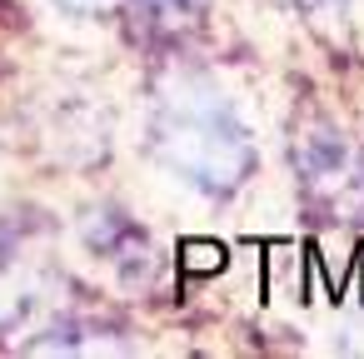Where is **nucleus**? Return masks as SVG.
Segmentation results:
<instances>
[{
  "instance_id": "4",
  "label": "nucleus",
  "mask_w": 364,
  "mask_h": 359,
  "mask_svg": "<svg viewBox=\"0 0 364 359\" xmlns=\"http://www.w3.org/2000/svg\"><path fill=\"white\" fill-rule=\"evenodd\" d=\"M205 11V0H135V16L145 31L155 36H180L185 26H195Z\"/></svg>"
},
{
  "instance_id": "5",
  "label": "nucleus",
  "mask_w": 364,
  "mask_h": 359,
  "mask_svg": "<svg viewBox=\"0 0 364 359\" xmlns=\"http://www.w3.org/2000/svg\"><path fill=\"white\" fill-rule=\"evenodd\" d=\"M60 11H70V16H80V21H90V16H105L115 0H55Z\"/></svg>"
},
{
  "instance_id": "1",
  "label": "nucleus",
  "mask_w": 364,
  "mask_h": 359,
  "mask_svg": "<svg viewBox=\"0 0 364 359\" xmlns=\"http://www.w3.org/2000/svg\"><path fill=\"white\" fill-rule=\"evenodd\" d=\"M150 145L160 165L200 195H230L255 170V140L245 115L200 70H170L155 85Z\"/></svg>"
},
{
  "instance_id": "3",
  "label": "nucleus",
  "mask_w": 364,
  "mask_h": 359,
  "mask_svg": "<svg viewBox=\"0 0 364 359\" xmlns=\"http://www.w3.org/2000/svg\"><path fill=\"white\" fill-rule=\"evenodd\" d=\"M90 245H95L115 269H125V274H140V269L150 264V240H145L125 215H115V210H100V220L90 225Z\"/></svg>"
},
{
  "instance_id": "6",
  "label": "nucleus",
  "mask_w": 364,
  "mask_h": 359,
  "mask_svg": "<svg viewBox=\"0 0 364 359\" xmlns=\"http://www.w3.org/2000/svg\"><path fill=\"white\" fill-rule=\"evenodd\" d=\"M304 6H329V0H304Z\"/></svg>"
},
{
  "instance_id": "2",
  "label": "nucleus",
  "mask_w": 364,
  "mask_h": 359,
  "mask_svg": "<svg viewBox=\"0 0 364 359\" xmlns=\"http://www.w3.org/2000/svg\"><path fill=\"white\" fill-rule=\"evenodd\" d=\"M294 180L304 205L329 225H364V150L334 125L294 135Z\"/></svg>"
}]
</instances>
